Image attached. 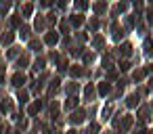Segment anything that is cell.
I'll list each match as a JSON object with an SVG mask.
<instances>
[{"mask_svg": "<svg viewBox=\"0 0 153 134\" xmlns=\"http://www.w3.org/2000/svg\"><path fill=\"white\" fill-rule=\"evenodd\" d=\"M23 82H25V76H23V73H17V76L13 78V84H15V86H23Z\"/></svg>", "mask_w": 153, "mask_h": 134, "instance_id": "6da1fadb", "label": "cell"}, {"mask_svg": "<svg viewBox=\"0 0 153 134\" xmlns=\"http://www.w3.org/2000/svg\"><path fill=\"white\" fill-rule=\"evenodd\" d=\"M82 119H84V113H82V111H78V113L71 115V121H74V124H80Z\"/></svg>", "mask_w": 153, "mask_h": 134, "instance_id": "7a4b0ae2", "label": "cell"}, {"mask_svg": "<svg viewBox=\"0 0 153 134\" xmlns=\"http://www.w3.org/2000/svg\"><path fill=\"white\" fill-rule=\"evenodd\" d=\"M109 90H111V86H109V84H107V82H103V84H101V86H99V92H101V94H107V92H109Z\"/></svg>", "mask_w": 153, "mask_h": 134, "instance_id": "3957f363", "label": "cell"}, {"mask_svg": "<svg viewBox=\"0 0 153 134\" xmlns=\"http://www.w3.org/2000/svg\"><path fill=\"white\" fill-rule=\"evenodd\" d=\"M46 42H48V44H55V42H57V34H55V32H51V34L46 36Z\"/></svg>", "mask_w": 153, "mask_h": 134, "instance_id": "277c9868", "label": "cell"}, {"mask_svg": "<svg viewBox=\"0 0 153 134\" xmlns=\"http://www.w3.org/2000/svg\"><path fill=\"white\" fill-rule=\"evenodd\" d=\"M120 53H122L124 57H128V55H130V44H124V46L120 48Z\"/></svg>", "mask_w": 153, "mask_h": 134, "instance_id": "5b68a950", "label": "cell"}, {"mask_svg": "<svg viewBox=\"0 0 153 134\" xmlns=\"http://www.w3.org/2000/svg\"><path fill=\"white\" fill-rule=\"evenodd\" d=\"M76 105H78V98H69L67 101V109H74Z\"/></svg>", "mask_w": 153, "mask_h": 134, "instance_id": "8992f818", "label": "cell"}, {"mask_svg": "<svg viewBox=\"0 0 153 134\" xmlns=\"http://www.w3.org/2000/svg\"><path fill=\"white\" fill-rule=\"evenodd\" d=\"M71 23H74V25H82V17H80V15H76V17L71 19Z\"/></svg>", "mask_w": 153, "mask_h": 134, "instance_id": "52a82bcc", "label": "cell"}, {"mask_svg": "<svg viewBox=\"0 0 153 134\" xmlns=\"http://www.w3.org/2000/svg\"><path fill=\"white\" fill-rule=\"evenodd\" d=\"M2 42H4V44H9V42H13V36H11V34H7V36H2Z\"/></svg>", "mask_w": 153, "mask_h": 134, "instance_id": "ba28073f", "label": "cell"}, {"mask_svg": "<svg viewBox=\"0 0 153 134\" xmlns=\"http://www.w3.org/2000/svg\"><path fill=\"white\" fill-rule=\"evenodd\" d=\"M38 109H40V103H34V105H32V107H30V113H36V111H38Z\"/></svg>", "mask_w": 153, "mask_h": 134, "instance_id": "9c48e42d", "label": "cell"}, {"mask_svg": "<svg viewBox=\"0 0 153 134\" xmlns=\"http://www.w3.org/2000/svg\"><path fill=\"white\" fill-rule=\"evenodd\" d=\"M105 7H107V4H103V2H101V4H97V13H103V11H105Z\"/></svg>", "mask_w": 153, "mask_h": 134, "instance_id": "30bf717a", "label": "cell"}, {"mask_svg": "<svg viewBox=\"0 0 153 134\" xmlns=\"http://www.w3.org/2000/svg\"><path fill=\"white\" fill-rule=\"evenodd\" d=\"M32 13V4H27V7H23V15H30Z\"/></svg>", "mask_w": 153, "mask_h": 134, "instance_id": "8fae6325", "label": "cell"}, {"mask_svg": "<svg viewBox=\"0 0 153 134\" xmlns=\"http://www.w3.org/2000/svg\"><path fill=\"white\" fill-rule=\"evenodd\" d=\"M128 105L134 107V105H136V96H130V98H128Z\"/></svg>", "mask_w": 153, "mask_h": 134, "instance_id": "7c38bea8", "label": "cell"}, {"mask_svg": "<svg viewBox=\"0 0 153 134\" xmlns=\"http://www.w3.org/2000/svg\"><path fill=\"white\" fill-rule=\"evenodd\" d=\"M71 73H74V76H80V73H82V69H80V67H74V69H71Z\"/></svg>", "mask_w": 153, "mask_h": 134, "instance_id": "4fadbf2b", "label": "cell"}, {"mask_svg": "<svg viewBox=\"0 0 153 134\" xmlns=\"http://www.w3.org/2000/svg\"><path fill=\"white\" fill-rule=\"evenodd\" d=\"M143 76H145V71H140V69H138V71H136V73H134V78H136V80H140V78H143Z\"/></svg>", "mask_w": 153, "mask_h": 134, "instance_id": "5bb4252c", "label": "cell"}, {"mask_svg": "<svg viewBox=\"0 0 153 134\" xmlns=\"http://www.w3.org/2000/svg\"><path fill=\"white\" fill-rule=\"evenodd\" d=\"M147 19H149V23H153V11H149V13H147Z\"/></svg>", "mask_w": 153, "mask_h": 134, "instance_id": "9a60e30c", "label": "cell"}, {"mask_svg": "<svg viewBox=\"0 0 153 134\" xmlns=\"http://www.w3.org/2000/svg\"><path fill=\"white\" fill-rule=\"evenodd\" d=\"M78 7L80 9H86V2H84V0H78Z\"/></svg>", "mask_w": 153, "mask_h": 134, "instance_id": "2e32d148", "label": "cell"}, {"mask_svg": "<svg viewBox=\"0 0 153 134\" xmlns=\"http://www.w3.org/2000/svg\"><path fill=\"white\" fill-rule=\"evenodd\" d=\"M67 134H76V130H69V132H67Z\"/></svg>", "mask_w": 153, "mask_h": 134, "instance_id": "e0dca14e", "label": "cell"}]
</instances>
